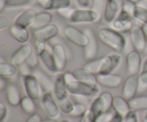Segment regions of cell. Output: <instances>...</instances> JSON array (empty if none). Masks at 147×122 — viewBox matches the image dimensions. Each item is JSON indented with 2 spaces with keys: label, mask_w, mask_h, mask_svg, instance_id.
<instances>
[{
  "label": "cell",
  "mask_w": 147,
  "mask_h": 122,
  "mask_svg": "<svg viewBox=\"0 0 147 122\" xmlns=\"http://www.w3.org/2000/svg\"><path fill=\"white\" fill-rule=\"evenodd\" d=\"M116 1H117L118 3H119V4H120L121 6V7H123V4H124V2H125V1H126V0H116Z\"/></svg>",
  "instance_id": "cell-56"
},
{
  "label": "cell",
  "mask_w": 147,
  "mask_h": 122,
  "mask_svg": "<svg viewBox=\"0 0 147 122\" xmlns=\"http://www.w3.org/2000/svg\"><path fill=\"white\" fill-rule=\"evenodd\" d=\"M143 122H147V114H146V116L144 117V118Z\"/></svg>",
  "instance_id": "cell-58"
},
{
  "label": "cell",
  "mask_w": 147,
  "mask_h": 122,
  "mask_svg": "<svg viewBox=\"0 0 147 122\" xmlns=\"http://www.w3.org/2000/svg\"><path fill=\"white\" fill-rule=\"evenodd\" d=\"M53 93L56 101L62 100L67 97V83L65 79L64 73H60L56 75L54 81Z\"/></svg>",
  "instance_id": "cell-16"
},
{
  "label": "cell",
  "mask_w": 147,
  "mask_h": 122,
  "mask_svg": "<svg viewBox=\"0 0 147 122\" xmlns=\"http://www.w3.org/2000/svg\"><path fill=\"white\" fill-rule=\"evenodd\" d=\"M23 84L27 97L35 101L40 98L42 88L37 77L34 74H31L23 77Z\"/></svg>",
  "instance_id": "cell-8"
},
{
  "label": "cell",
  "mask_w": 147,
  "mask_h": 122,
  "mask_svg": "<svg viewBox=\"0 0 147 122\" xmlns=\"http://www.w3.org/2000/svg\"><path fill=\"white\" fill-rule=\"evenodd\" d=\"M97 77L98 84L109 89H117L121 85L123 79L121 76L115 74H98Z\"/></svg>",
  "instance_id": "cell-14"
},
{
  "label": "cell",
  "mask_w": 147,
  "mask_h": 122,
  "mask_svg": "<svg viewBox=\"0 0 147 122\" xmlns=\"http://www.w3.org/2000/svg\"><path fill=\"white\" fill-rule=\"evenodd\" d=\"M84 31L88 35L89 39L87 46L83 48L84 49V57L86 60L90 61V60L96 59L98 51L97 39L90 29H86Z\"/></svg>",
  "instance_id": "cell-15"
},
{
  "label": "cell",
  "mask_w": 147,
  "mask_h": 122,
  "mask_svg": "<svg viewBox=\"0 0 147 122\" xmlns=\"http://www.w3.org/2000/svg\"><path fill=\"white\" fill-rule=\"evenodd\" d=\"M60 122H70L68 121V120H66V119H65V120H63V121H61Z\"/></svg>",
  "instance_id": "cell-59"
},
{
  "label": "cell",
  "mask_w": 147,
  "mask_h": 122,
  "mask_svg": "<svg viewBox=\"0 0 147 122\" xmlns=\"http://www.w3.org/2000/svg\"><path fill=\"white\" fill-rule=\"evenodd\" d=\"M9 33L17 42L22 44H27L30 38V33L28 28L20 27L16 24H12L10 27Z\"/></svg>",
  "instance_id": "cell-22"
},
{
  "label": "cell",
  "mask_w": 147,
  "mask_h": 122,
  "mask_svg": "<svg viewBox=\"0 0 147 122\" xmlns=\"http://www.w3.org/2000/svg\"><path fill=\"white\" fill-rule=\"evenodd\" d=\"M142 56L141 53L134 49L129 51L126 55V69L129 75L138 76L142 67Z\"/></svg>",
  "instance_id": "cell-11"
},
{
  "label": "cell",
  "mask_w": 147,
  "mask_h": 122,
  "mask_svg": "<svg viewBox=\"0 0 147 122\" xmlns=\"http://www.w3.org/2000/svg\"><path fill=\"white\" fill-rule=\"evenodd\" d=\"M100 20L99 16L92 8L75 9L68 21L72 24H88Z\"/></svg>",
  "instance_id": "cell-5"
},
{
  "label": "cell",
  "mask_w": 147,
  "mask_h": 122,
  "mask_svg": "<svg viewBox=\"0 0 147 122\" xmlns=\"http://www.w3.org/2000/svg\"><path fill=\"white\" fill-rule=\"evenodd\" d=\"M34 0H5L6 7L17 8L28 6L33 2Z\"/></svg>",
  "instance_id": "cell-37"
},
{
  "label": "cell",
  "mask_w": 147,
  "mask_h": 122,
  "mask_svg": "<svg viewBox=\"0 0 147 122\" xmlns=\"http://www.w3.org/2000/svg\"><path fill=\"white\" fill-rule=\"evenodd\" d=\"M139 88L138 93L143 94L147 91V59L144 62L143 67L138 75Z\"/></svg>",
  "instance_id": "cell-30"
},
{
  "label": "cell",
  "mask_w": 147,
  "mask_h": 122,
  "mask_svg": "<svg viewBox=\"0 0 147 122\" xmlns=\"http://www.w3.org/2000/svg\"><path fill=\"white\" fill-rule=\"evenodd\" d=\"M75 9L71 8V7H68V8L63 9H60L59 11H57V13L61 16L62 17L65 19H67L68 20V19L70 18V17L71 16L72 13L74 11Z\"/></svg>",
  "instance_id": "cell-45"
},
{
  "label": "cell",
  "mask_w": 147,
  "mask_h": 122,
  "mask_svg": "<svg viewBox=\"0 0 147 122\" xmlns=\"http://www.w3.org/2000/svg\"><path fill=\"white\" fill-rule=\"evenodd\" d=\"M7 100L8 104L11 107H17L20 105L22 97L18 87L15 84H9L6 89Z\"/></svg>",
  "instance_id": "cell-24"
},
{
  "label": "cell",
  "mask_w": 147,
  "mask_h": 122,
  "mask_svg": "<svg viewBox=\"0 0 147 122\" xmlns=\"http://www.w3.org/2000/svg\"><path fill=\"white\" fill-rule=\"evenodd\" d=\"M56 101H57V105L62 113L65 114H68V115L71 114L73 109V107H74V104L69 99L68 97H66L63 99Z\"/></svg>",
  "instance_id": "cell-35"
},
{
  "label": "cell",
  "mask_w": 147,
  "mask_h": 122,
  "mask_svg": "<svg viewBox=\"0 0 147 122\" xmlns=\"http://www.w3.org/2000/svg\"><path fill=\"white\" fill-rule=\"evenodd\" d=\"M38 80L40 84L42 89L45 92H51L53 91L54 88V82L51 80V79L44 72V71L39 70L37 69L34 70L32 73Z\"/></svg>",
  "instance_id": "cell-26"
},
{
  "label": "cell",
  "mask_w": 147,
  "mask_h": 122,
  "mask_svg": "<svg viewBox=\"0 0 147 122\" xmlns=\"http://www.w3.org/2000/svg\"><path fill=\"white\" fill-rule=\"evenodd\" d=\"M114 113H112L109 111V112L104 113V114H101L100 117H98V118L96 119V122H106L108 120L110 119L112 117V116L113 115Z\"/></svg>",
  "instance_id": "cell-46"
},
{
  "label": "cell",
  "mask_w": 147,
  "mask_h": 122,
  "mask_svg": "<svg viewBox=\"0 0 147 122\" xmlns=\"http://www.w3.org/2000/svg\"><path fill=\"white\" fill-rule=\"evenodd\" d=\"M139 81L138 76L130 75L124 81L122 89V97L126 100H130L136 97L138 93Z\"/></svg>",
  "instance_id": "cell-13"
},
{
  "label": "cell",
  "mask_w": 147,
  "mask_h": 122,
  "mask_svg": "<svg viewBox=\"0 0 147 122\" xmlns=\"http://www.w3.org/2000/svg\"><path fill=\"white\" fill-rule=\"evenodd\" d=\"M11 25V20L7 16L1 14L0 15V30H4V29L10 27Z\"/></svg>",
  "instance_id": "cell-41"
},
{
  "label": "cell",
  "mask_w": 147,
  "mask_h": 122,
  "mask_svg": "<svg viewBox=\"0 0 147 122\" xmlns=\"http://www.w3.org/2000/svg\"><path fill=\"white\" fill-rule=\"evenodd\" d=\"M71 0H50L47 5L46 11H59L63 9L68 8L71 7Z\"/></svg>",
  "instance_id": "cell-31"
},
{
  "label": "cell",
  "mask_w": 147,
  "mask_h": 122,
  "mask_svg": "<svg viewBox=\"0 0 147 122\" xmlns=\"http://www.w3.org/2000/svg\"><path fill=\"white\" fill-rule=\"evenodd\" d=\"M98 39L104 45L117 53H121L126 48V41L122 33L111 27H101L97 31Z\"/></svg>",
  "instance_id": "cell-1"
},
{
  "label": "cell",
  "mask_w": 147,
  "mask_h": 122,
  "mask_svg": "<svg viewBox=\"0 0 147 122\" xmlns=\"http://www.w3.org/2000/svg\"><path fill=\"white\" fill-rule=\"evenodd\" d=\"M142 29H143V31L144 32L145 36H146V39H147V24H143L142 25Z\"/></svg>",
  "instance_id": "cell-54"
},
{
  "label": "cell",
  "mask_w": 147,
  "mask_h": 122,
  "mask_svg": "<svg viewBox=\"0 0 147 122\" xmlns=\"http://www.w3.org/2000/svg\"><path fill=\"white\" fill-rule=\"evenodd\" d=\"M80 122H94L93 120L92 119L91 116H90V111H89V108L88 109V111L86 112V114L81 117V120H80Z\"/></svg>",
  "instance_id": "cell-50"
},
{
  "label": "cell",
  "mask_w": 147,
  "mask_h": 122,
  "mask_svg": "<svg viewBox=\"0 0 147 122\" xmlns=\"http://www.w3.org/2000/svg\"><path fill=\"white\" fill-rule=\"evenodd\" d=\"M37 54L40 57L42 64L50 72L53 73V74L59 72L55 60L53 57V52H52V51H50L47 49V47Z\"/></svg>",
  "instance_id": "cell-19"
},
{
  "label": "cell",
  "mask_w": 147,
  "mask_h": 122,
  "mask_svg": "<svg viewBox=\"0 0 147 122\" xmlns=\"http://www.w3.org/2000/svg\"><path fill=\"white\" fill-rule=\"evenodd\" d=\"M67 89L68 94L72 96H83L87 97L96 95L99 92L98 85H91L76 79L67 82Z\"/></svg>",
  "instance_id": "cell-4"
},
{
  "label": "cell",
  "mask_w": 147,
  "mask_h": 122,
  "mask_svg": "<svg viewBox=\"0 0 147 122\" xmlns=\"http://www.w3.org/2000/svg\"><path fill=\"white\" fill-rule=\"evenodd\" d=\"M106 1V0H93V2H92L90 8L93 9L94 11H96L98 13L100 19L103 17Z\"/></svg>",
  "instance_id": "cell-38"
},
{
  "label": "cell",
  "mask_w": 147,
  "mask_h": 122,
  "mask_svg": "<svg viewBox=\"0 0 147 122\" xmlns=\"http://www.w3.org/2000/svg\"><path fill=\"white\" fill-rule=\"evenodd\" d=\"M6 7L5 0H0V12H2L3 10Z\"/></svg>",
  "instance_id": "cell-53"
},
{
  "label": "cell",
  "mask_w": 147,
  "mask_h": 122,
  "mask_svg": "<svg viewBox=\"0 0 147 122\" xmlns=\"http://www.w3.org/2000/svg\"><path fill=\"white\" fill-rule=\"evenodd\" d=\"M40 61V57H39L38 54L35 52V51H34V52L32 53V54L30 56V58L27 59V61H26V64L34 71V69H37V67H39Z\"/></svg>",
  "instance_id": "cell-39"
},
{
  "label": "cell",
  "mask_w": 147,
  "mask_h": 122,
  "mask_svg": "<svg viewBox=\"0 0 147 122\" xmlns=\"http://www.w3.org/2000/svg\"><path fill=\"white\" fill-rule=\"evenodd\" d=\"M131 109L135 111H147V96H139L129 100Z\"/></svg>",
  "instance_id": "cell-29"
},
{
  "label": "cell",
  "mask_w": 147,
  "mask_h": 122,
  "mask_svg": "<svg viewBox=\"0 0 147 122\" xmlns=\"http://www.w3.org/2000/svg\"><path fill=\"white\" fill-rule=\"evenodd\" d=\"M53 18V14L49 12L48 11H44L37 13L35 20L32 24L30 28L35 30V31L42 29L45 28L47 25L51 24Z\"/></svg>",
  "instance_id": "cell-23"
},
{
  "label": "cell",
  "mask_w": 147,
  "mask_h": 122,
  "mask_svg": "<svg viewBox=\"0 0 147 122\" xmlns=\"http://www.w3.org/2000/svg\"><path fill=\"white\" fill-rule=\"evenodd\" d=\"M132 17L143 24H147V8L140 4H136Z\"/></svg>",
  "instance_id": "cell-34"
},
{
  "label": "cell",
  "mask_w": 147,
  "mask_h": 122,
  "mask_svg": "<svg viewBox=\"0 0 147 122\" xmlns=\"http://www.w3.org/2000/svg\"><path fill=\"white\" fill-rule=\"evenodd\" d=\"M7 78H4V77H1L0 78V91H2L3 90L7 89Z\"/></svg>",
  "instance_id": "cell-51"
},
{
  "label": "cell",
  "mask_w": 147,
  "mask_h": 122,
  "mask_svg": "<svg viewBox=\"0 0 147 122\" xmlns=\"http://www.w3.org/2000/svg\"><path fill=\"white\" fill-rule=\"evenodd\" d=\"M111 27L121 33L129 32L133 27L131 19H126L118 17L111 23Z\"/></svg>",
  "instance_id": "cell-27"
},
{
  "label": "cell",
  "mask_w": 147,
  "mask_h": 122,
  "mask_svg": "<svg viewBox=\"0 0 147 122\" xmlns=\"http://www.w3.org/2000/svg\"><path fill=\"white\" fill-rule=\"evenodd\" d=\"M88 109V104L76 102L74 104L73 109L70 114L73 117H82Z\"/></svg>",
  "instance_id": "cell-36"
},
{
  "label": "cell",
  "mask_w": 147,
  "mask_h": 122,
  "mask_svg": "<svg viewBox=\"0 0 147 122\" xmlns=\"http://www.w3.org/2000/svg\"><path fill=\"white\" fill-rule=\"evenodd\" d=\"M53 57L55 60L57 69L59 71H61L66 67L67 61V51L65 48L62 44H55L52 49Z\"/></svg>",
  "instance_id": "cell-18"
},
{
  "label": "cell",
  "mask_w": 147,
  "mask_h": 122,
  "mask_svg": "<svg viewBox=\"0 0 147 122\" xmlns=\"http://www.w3.org/2000/svg\"><path fill=\"white\" fill-rule=\"evenodd\" d=\"M72 74L76 80L87 83V84H91V85H98L97 77L83 67V68L74 69L72 71Z\"/></svg>",
  "instance_id": "cell-21"
},
{
  "label": "cell",
  "mask_w": 147,
  "mask_h": 122,
  "mask_svg": "<svg viewBox=\"0 0 147 122\" xmlns=\"http://www.w3.org/2000/svg\"><path fill=\"white\" fill-rule=\"evenodd\" d=\"M18 67L12 62L1 61L0 62V76L4 78H10L17 74Z\"/></svg>",
  "instance_id": "cell-28"
},
{
  "label": "cell",
  "mask_w": 147,
  "mask_h": 122,
  "mask_svg": "<svg viewBox=\"0 0 147 122\" xmlns=\"http://www.w3.org/2000/svg\"><path fill=\"white\" fill-rule=\"evenodd\" d=\"M122 57L119 53H113L102 57V64L99 74H113L121 62Z\"/></svg>",
  "instance_id": "cell-10"
},
{
  "label": "cell",
  "mask_w": 147,
  "mask_h": 122,
  "mask_svg": "<svg viewBox=\"0 0 147 122\" xmlns=\"http://www.w3.org/2000/svg\"><path fill=\"white\" fill-rule=\"evenodd\" d=\"M63 34L70 42L82 48H85L88 43V37L86 32L74 26H66L63 29Z\"/></svg>",
  "instance_id": "cell-6"
},
{
  "label": "cell",
  "mask_w": 147,
  "mask_h": 122,
  "mask_svg": "<svg viewBox=\"0 0 147 122\" xmlns=\"http://www.w3.org/2000/svg\"><path fill=\"white\" fill-rule=\"evenodd\" d=\"M37 13L32 9H29L25 10L16 17L14 21V24L20 27L29 28L32 26L35 20Z\"/></svg>",
  "instance_id": "cell-20"
},
{
  "label": "cell",
  "mask_w": 147,
  "mask_h": 122,
  "mask_svg": "<svg viewBox=\"0 0 147 122\" xmlns=\"http://www.w3.org/2000/svg\"><path fill=\"white\" fill-rule=\"evenodd\" d=\"M123 122H139L137 114H136V111L131 110V111L124 117Z\"/></svg>",
  "instance_id": "cell-43"
},
{
  "label": "cell",
  "mask_w": 147,
  "mask_h": 122,
  "mask_svg": "<svg viewBox=\"0 0 147 122\" xmlns=\"http://www.w3.org/2000/svg\"><path fill=\"white\" fill-rule=\"evenodd\" d=\"M18 69L22 77H24V76H27V75H29V74H32V69L30 68V67L26 64V63L19 66Z\"/></svg>",
  "instance_id": "cell-44"
},
{
  "label": "cell",
  "mask_w": 147,
  "mask_h": 122,
  "mask_svg": "<svg viewBox=\"0 0 147 122\" xmlns=\"http://www.w3.org/2000/svg\"><path fill=\"white\" fill-rule=\"evenodd\" d=\"M34 121H42V119L40 116L37 113H34L31 114L30 117L27 119L25 122H34Z\"/></svg>",
  "instance_id": "cell-49"
},
{
  "label": "cell",
  "mask_w": 147,
  "mask_h": 122,
  "mask_svg": "<svg viewBox=\"0 0 147 122\" xmlns=\"http://www.w3.org/2000/svg\"><path fill=\"white\" fill-rule=\"evenodd\" d=\"M34 122H42V121H34Z\"/></svg>",
  "instance_id": "cell-60"
},
{
  "label": "cell",
  "mask_w": 147,
  "mask_h": 122,
  "mask_svg": "<svg viewBox=\"0 0 147 122\" xmlns=\"http://www.w3.org/2000/svg\"><path fill=\"white\" fill-rule=\"evenodd\" d=\"M113 99V96L109 91L103 92L95 99L89 107V111L93 121L96 122V119L101 114L110 111Z\"/></svg>",
  "instance_id": "cell-2"
},
{
  "label": "cell",
  "mask_w": 147,
  "mask_h": 122,
  "mask_svg": "<svg viewBox=\"0 0 147 122\" xmlns=\"http://www.w3.org/2000/svg\"><path fill=\"white\" fill-rule=\"evenodd\" d=\"M123 120H124V117H122L121 115H120L118 113L114 112L111 118L108 120L106 122H123Z\"/></svg>",
  "instance_id": "cell-48"
},
{
  "label": "cell",
  "mask_w": 147,
  "mask_h": 122,
  "mask_svg": "<svg viewBox=\"0 0 147 122\" xmlns=\"http://www.w3.org/2000/svg\"><path fill=\"white\" fill-rule=\"evenodd\" d=\"M42 122H57V121H56V119H54L49 118L47 119L43 120V121H42Z\"/></svg>",
  "instance_id": "cell-55"
},
{
  "label": "cell",
  "mask_w": 147,
  "mask_h": 122,
  "mask_svg": "<svg viewBox=\"0 0 147 122\" xmlns=\"http://www.w3.org/2000/svg\"><path fill=\"white\" fill-rule=\"evenodd\" d=\"M131 1H132L133 2H134V3H136V4H138V3L140 1V0H131Z\"/></svg>",
  "instance_id": "cell-57"
},
{
  "label": "cell",
  "mask_w": 147,
  "mask_h": 122,
  "mask_svg": "<svg viewBox=\"0 0 147 122\" xmlns=\"http://www.w3.org/2000/svg\"><path fill=\"white\" fill-rule=\"evenodd\" d=\"M37 2L40 4V6H41L42 8H43L44 9H45L47 8V5L50 3V0H36Z\"/></svg>",
  "instance_id": "cell-52"
},
{
  "label": "cell",
  "mask_w": 147,
  "mask_h": 122,
  "mask_svg": "<svg viewBox=\"0 0 147 122\" xmlns=\"http://www.w3.org/2000/svg\"><path fill=\"white\" fill-rule=\"evenodd\" d=\"M129 37L134 50L142 53L146 47V37L142 27L134 25L129 31Z\"/></svg>",
  "instance_id": "cell-9"
},
{
  "label": "cell",
  "mask_w": 147,
  "mask_h": 122,
  "mask_svg": "<svg viewBox=\"0 0 147 122\" xmlns=\"http://www.w3.org/2000/svg\"><path fill=\"white\" fill-rule=\"evenodd\" d=\"M59 27L56 24H50L42 29L36 31L34 34V47L37 54L47 48V42L58 35Z\"/></svg>",
  "instance_id": "cell-3"
},
{
  "label": "cell",
  "mask_w": 147,
  "mask_h": 122,
  "mask_svg": "<svg viewBox=\"0 0 147 122\" xmlns=\"http://www.w3.org/2000/svg\"><path fill=\"white\" fill-rule=\"evenodd\" d=\"M76 1L80 8H90L93 0H76Z\"/></svg>",
  "instance_id": "cell-47"
},
{
  "label": "cell",
  "mask_w": 147,
  "mask_h": 122,
  "mask_svg": "<svg viewBox=\"0 0 147 122\" xmlns=\"http://www.w3.org/2000/svg\"><path fill=\"white\" fill-rule=\"evenodd\" d=\"M8 109L3 103H0V122H6L8 117Z\"/></svg>",
  "instance_id": "cell-42"
},
{
  "label": "cell",
  "mask_w": 147,
  "mask_h": 122,
  "mask_svg": "<svg viewBox=\"0 0 147 122\" xmlns=\"http://www.w3.org/2000/svg\"><path fill=\"white\" fill-rule=\"evenodd\" d=\"M112 108L113 109L115 112L118 113L123 117L131 110L129 106V101L126 100L124 97L120 96L113 97Z\"/></svg>",
  "instance_id": "cell-25"
},
{
  "label": "cell",
  "mask_w": 147,
  "mask_h": 122,
  "mask_svg": "<svg viewBox=\"0 0 147 122\" xmlns=\"http://www.w3.org/2000/svg\"><path fill=\"white\" fill-rule=\"evenodd\" d=\"M34 51V49L30 44H24L16 50L11 56V62L16 66L22 65L26 63L30 56Z\"/></svg>",
  "instance_id": "cell-12"
},
{
  "label": "cell",
  "mask_w": 147,
  "mask_h": 122,
  "mask_svg": "<svg viewBox=\"0 0 147 122\" xmlns=\"http://www.w3.org/2000/svg\"><path fill=\"white\" fill-rule=\"evenodd\" d=\"M20 107L22 109L25 113L28 114H32L35 113L36 111V104L35 101L29 97L26 96L22 98L21 102H20Z\"/></svg>",
  "instance_id": "cell-32"
},
{
  "label": "cell",
  "mask_w": 147,
  "mask_h": 122,
  "mask_svg": "<svg viewBox=\"0 0 147 122\" xmlns=\"http://www.w3.org/2000/svg\"><path fill=\"white\" fill-rule=\"evenodd\" d=\"M121 9V6L116 0H106L103 14L104 21L111 24L117 17Z\"/></svg>",
  "instance_id": "cell-17"
},
{
  "label": "cell",
  "mask_w": 147,
  "mask_h": 122,
  "mask_svg": "<svg viewBox=\"0 0 147 122\" xmlns=\"http://www.w3.org/2000/svg\"><path fill=\"white\" fill-rule=\"evenodd\" d=\"M102 64V57L98 59H94L88 61L85 64L83 68L86 69L90 73L93 74L94 75L97 76L100 74V68Z\"/></svg>",
  "instance_id": "cell-33"
},
{
  "label": "cell",
  "mask_w": 147,
  "mask_h": 122,
  "mask_svg": "<svg viewBox=\"0 0 147 122\" xmlns=\"http://www.w3.org/2000/svg\"><path fill=\"white\" fill-rule=\"evenodd\" d=\"M41 105L49 118L57 119L60 117V110L52 92H45L41 98Z\"/></svg>",
  "instance_id": "cell-7"
},
{
  "label": "cell",
  "mask_w": 147,
  "mask_h": 122,
  "mask_svg": "<svg viewBox=\"0 0 147 122\" xmlns=\"http://www.w3.org/2000/svg\"><path fill=\"white\" fill-rule=\"evenodd\" d=\"M136 4H137L133 2V1H131V0H126L124 2V4H123V7H122V9H123V10H125L126 11H127V12L129 13V14L132 17L134 11L135 7H136ZM132 18H133V17H132Z\"/></svg>",
  "instance_id": "cell-40"
}]
</instances>
